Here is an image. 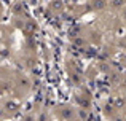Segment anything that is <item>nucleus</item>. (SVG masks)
<instances>
[{"label":"nucleus","mask_w":126,"mask_h":121,"mask_svg":"<svg viewBox=\"0 0 126 121\" xmlns=\"http://www.w3.org/2000/svg\"><path fill=\"white\" fill-rule=\"evenodd\" d=\"M53 115L56 116L58 121H81L80 113L75 107L69 105V104H61L53 108Z\"/></svg>","instance_id":"obj_1"},{"label":"nucleus","mask_w":126,"mask_h":121,"mask_svg":"<svg viewBox=\"0 0 126 121\" xmlns=\"http://www.w3.org/2000/svg\"><path fill=\"white\" fill-rule=\"evenodd\" d=\"M107 8V0H93L91 2V10L94 11H102Z\"/></svg>","instance_id":"obj_2"},{"label":"nucleus","mask_w":126,"mask_h":121,"mask_svg":"<svg viewBox=\"0 0 126 121\" xmlns=\"http://www.w3.org/2000/svg\"><path fill=\"white\" fill-rule=\"evenodd\" d=\"M18 108H19V105L16 102H13V100H8V102L3 104V112L8 110L10 113H16V112H18Z\"/></svg>","instance_id":"obj_3"},{"label":"nucleus","mask_w":126,"mask_h":121,"mask_svg":"<svg viewBox=\"0 0 126 121\" xmlns=\"http://www.w3.org/2000/svg\"><path fill=\"white\" fill-rule=\"evenodd\" d=\"M18 86L19 88H24V89H29L31 88V81H29L27 77H24V75H18Z\"/></svg>","instance_id":"obj_4"},{"label":"nucleus","mask_w":126,"mask_h":121,"mask_svg":"<svg viewBox=\"0 0 126 121\" xmlns=\"http://www.w3.org/2000/svg\"><path fill=\"white\" fill-rule=\"evenodd\" d=\"M70 40H72V43H74L77 48H85L86 46V40L81 37V35L80 37H75V38H70Z\"/></svg>","instance_id":"obj_5"},{"label":"nucleus","mask_w":126,"mask_h":121,"mask_svg":"<svg viewBox=\"0 0 126 121\" xmlns=\"http://www.w3.org/2000/svg\"><path fill=\"white\" fill-rule=\"evenodd\" d=\"M24 26H26V30H27L29 34H31V32H34L35 29H37V24H35L34 21H27V22H26Z\"/></svg>","instance_id":"obj_6"},{"label":"nucleus","mask_w":126,"mask_h":121,"mask_svg":"<svg viewBox=\"0 0 126 121\" xmlns=\"http://www.w3.org/2000/svg\"><path fill=\"white\" fill-rule=\"evenodd\" d=\"M123 5H125V0H113V2H112V6H113L115 10H118V8L123 10V8H125Z\"/></svg>","instance_id":"obj_7"},{"label":"nucleus","mask_w":126,"mask_h":121,"mask_svg":"<svg viewBox=\"0 0 126 121\" xmlns=\"http://www.w3.org/2000/svg\"><path fill=\"white\" fill-rule=\"evenodd\" d=\"M51 8L54 10V11H58V10L61 11V8H62V2H61V0H54V2L51 3Z\"/></svg>","instance_id":"obj_8"},{"label":"nucleus","mask_w":126,"mask_h":121,"mask_svg":"<svg viewBox=\"0 0 126 121\" xmlns=\"http://www.w3.org/2000/svg\"><path fill=\"white\" fill-rule=\"evenodd\" d=\"M13 8H15V10H13V11H15V13H16V14H19V13H21V11H22V6H19V3H16V5H15V6H13Z\"/></svg>","instance_id":"obj_9"},{"label":"nucleus","mask_w":126,"mask_h":121,"mask_svg":"<svg viewBox=\"0 0 126 121\" xmlns=\"http://www.w3.org/2000/svg\"><path fill=\"white\" fill-rule=\"evenodd\" d=\"M121 19H123V21H126V6L121 10Z\"/></svg>","instance_id":"obj_10"},{"label":"nucleus","mask_w":126,"mask_h":121,"mask_svg":"<svg viewBox=\"0 0 126 121\" xmlns=\"http://www.w3.org/2000/svg\"><path fill=\"white\" fill-rule=\"evenodd\" d=\"M121 84L126 88V75H123V77H121Z\"/></svg>","instance_id":"obj_11"},{"label":"nucleus","mask_w":126,"mask_h":121,"mask_svg":"<svg viewBox=\"0 0 126 121\" xmlns=\"http://www.w3.org/2000/svg\"><path fill=\"white\" fill-rule=\"evenodd\" d=\"M125 61H126V56H125ZM125 64H126V62H125Z\"/></svg>","instance_id":"obj_12"}]
</instances>
